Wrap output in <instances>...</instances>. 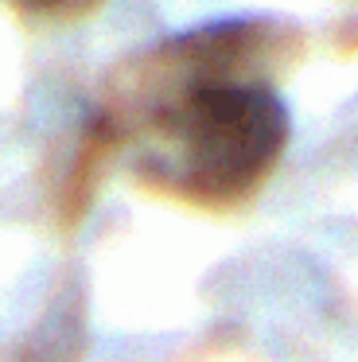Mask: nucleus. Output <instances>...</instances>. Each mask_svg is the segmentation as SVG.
I'll return each instance as SVG.
<instances>
[{
  "mask_svg": "<svg viewBox=\"0 0 358 362\" xmlns=\"http://www.w3.org/2000/svg\"><path fill=\"white\" fill-rule=\"evenodd\" d=\"M296 47L300 35L288 28L226 20L140 55L113 105H144L140 180L218 211L253 199L277 172L292 133L280 94L253 66H269Z\"/></svg>",
  "mask_w": 358,
  "mask_h": 362,
  "instance_id": "obj_1",
  "label": "nucleus"
},
{
  "mask_svg": "<svg viewBox=\"0 0 358 362\" xmlns=\"http://www.w3.org/2000/svg\"><path fill=\"white\" fill-rule=\"evenodd\" d=\"M4 4L31 24H78L93 16L105 0H4Z\"/></svg>",
  "mask_w": 358,
  "mask_h": 362,
  "instance_id": "obj_2",
  "label": "nucleus"
}]
</instances>
